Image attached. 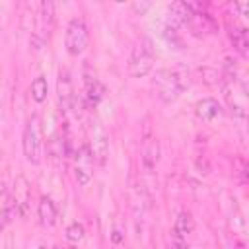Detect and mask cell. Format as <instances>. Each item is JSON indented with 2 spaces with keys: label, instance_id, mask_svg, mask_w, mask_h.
Masks as SVG:
<instances>
[{
  "label": "cell",
  "instance_id": "cell-4",
  "mask_svg": "<svg viewBox=\"0 0 249 249\" xmlns=\"http://www.w3.org/2000/svg\"><path fill=\"white\" fill-rule=\"evenodd\" d=\"M88 148L91 152V158L97 165H105L107 156H109V136L103 128V124L97 119H89L88 121Z\"/></svg>",
  "mask_w": 249,
  "mask_h": 249
},
{
  "label": "cell",
  "instance_id": "cell-3",
  "mask_svg": "<svg viewBox=\"0 0 249 249\" xmlns=\"http://www.w3.org/2000/svg\"><path fill=\"white\" fill-rule=\"evenodd\" d=\"M23 156L29 163H41L43 161V134H41V123L39 117H31L29 123L23 128Z\"/></svg>",
  "mask_w": 249,
  "mask_h": 249
},
{
  "label": "cell",
  "instance_id": "cell-1",
  "mask_svg": "<svg viewBox=\"0 0 249 249\" xmlns=\"http://www.w3.org/2000/svg\"><path fill=\"white\" fill-rule=\"evenodd\" d=\"M187 88V76L181 70L161 68L154 76V89L163 103H173Z\"/></svg>",
  "mask_w": 249,
  "mask_h": 249
},
{
  "label": "cell",
  "instance_id": "cell-2",
  "mask_svg": "<svg viewBox=\"0 0 249 249\" xmlns=\"http://www.w3.org/2000/svg\"><path fill=\"white\" fill-rule=\"evenodd\" d=\"M154 62H156L154 45L148 37H142L132 49V54L128 60V74L132 78H144L152 72Z\"/></svg>",
  "mask_w": 249,
  "mask_h": 249
},
{
  "label": "cell",
  "instance_id": "cell-20",
  "mask_svg": "<svg viewBox=\"0 0 249 249\" xmlns=\"http://www.w3.org/2000/svg\"><path fill=\"white\" fill-rule=\"evenodd\" d=\"M196 167H198V171L200 173H210V163H208V158L206 156H202V158H198L196 160Z\"/></svg>",
  "mask_w": 249,
  "mask_h": 249
},
{
  "label": "cell",
  "instance_id": "cell-23",
  "mask_svg": "<svg viewBox=\"0 0 249 249\" xmlns=\"http://www.w3.org/2000/svg\"><path fill=\"white\" fill-rule=\"evenodd\" d=\"M39 249H47V247H45V245H41V247H39Z\"/></svg>",
  "mask_w": 249,
  "mask_h": 249
},
{
  "label": "cell",
  "instance_id": "cell-22",
  "mask_svg": "<svg viewBox=\"0 0 249 249\" xmlns=\"http://www.w3.org/2000/svg\"><path fill=\"white\" fill-rule=\"evenodd\" d=\"M111 239H113L115 243H121V241H123V235H121V231H119V230H115V231L111 233Z\"/></svg>",
  "mask_w": 249,
  "mask_h": 249
},
{
  "label": "cell",
  "instance_id": "cell-13",
  "mask_svg": "<svg viewBox=\"0 0 249 249\" xmlns=\"http://www.w3.org/2000/svg\"><path fill=\"white\" fill-rule=\"evenodd\" d=\"M37 214H39V220H41L43 226H54L56 224V216H58L54 200L51 196H41L39 206H37Z\"/></svg>",
  "mask_w": 249,
  "mask_h": 249
},
{
  "label": "cell",
  "instance_id": "cell-17",
  "mask_svg": "<svg viewBox=\"0 0 249 249\" xmlns=\"http://www.w3.org/2000/svg\"><path fill=\"white\" fill-rule=\"evenodd\" d=\"M41 19H43L47 33H51V29L54 27V4L51 0L41 2Z\"/></svg>",
  "mask_w": 249,
  "mask_h": 249
},
{
  "label": "cell",
  "instance_id": "cell-5",
  "mask_svg": "<svg viewBox=\"0 0 249 249\" xmlns=\"http://www.w3.org/2000/svg\"><path fill=\"white\" fill-rule=\"evenodd\" d=\"M89 43V33H88V25L82 18H72L66 25V33H64V45L66 51L74 56L82 54L88 49Z\"/></svg>",
  "mask_w": 249,
  "mask_h": 249
},
{
  "label": "cell",
  "instance_id": "cell-14",
  "mask_svg": "<svg viewBox=\"0 0 249 249\" xmlns=\"http://www.w3.org/2000/svg\"><path fill=\"white\" fill-rule=\"evenodd\" d=\"M193 230H195V220H193L191 212H185V210L179 212V216L175 218V226H173L171 233H175V235L187 239V237L193 233Z\"/></svg>",
  "mask_w": 249,
  "mask_h": 249
},
{
  "label": "cell",
  "instance_id": "cell-16",
  "mask_svg": "<svg viewBox=\"0 0 249 249\" xmlns=\"http://www.w3.org/2000/svg\"><path fill=\"white\" fill-rule=\"evenodd\" d=\"M47 93H49V84H47V78L45 76H37L33 82H31V97L35 103H43L47 99Z\"/></svg>",
  "mask_w": 249,
  "mask_h": 249
},
{
  "label": "cell",
  "instance_id": "cell-12",
  "mask_svg": "<svg viewBox=\"0 0 249 249\" xmlns=\"http://www.w3.org/2000/svg\"><path fill=\"white\" fill-rule=\"evenodd\" d=\"M195 111H196L198 119H202V121H206V123H210V121H214V119H218V117L222 115V107H220V103H218L214 97H204V99H200V101L196 103Z\"/></svg>",
  "mask_w": 249,
  "mask_h": 249
},
{
  "label": "cell",
  "instance_id": "cell-15",
  "mask_svg": "<svg viewBox=\"0 0 249 249\" xmlns=\"http://www.w3.org/2000/svg\"><path fill=\"white\" fill-rule=\"evenodd\" d=\"M230 39H231L233 49L241 56H247L249 54V35H247V29L245 27H233L230 31Z\"/></svg>",
  "mask_w": 249,
  "mask_h": 249
},
{
  "label": "cell",
  "instance_id": "cell-25",
  "mask_svg": "<svg viewBox=\"0 0 249 249\" xmlns=\"http://www.w3.org/2000/svg\"><path fill=\"white\" fill-rule=\"evenodd\" d=\"M0 231H2V224H0Z\"/></svg>",
  "mask_w": 249,
  "mask_h": 249
},
{
  "label": "cell",
  "instance_id": "cell-6",
  "mask_svg": "<svg viewBox=\"0 0 249 249\" xmlns=\"http://www.w3.org/2000/svg\"><path fill=\"white\" fill-rule=\"evenodd\" d=\"M74 160H76V165H74V175H76V181L78 185H88L91 175H93V158H91V152L88 148V144H82L76 154H74Z\"/></svg>",
  "mask_w": 249,
  "mask_h": 249
},
{
  "label": "cell",
  "instance_id": "cell-19",
  "mask_svg": "<svg viewBox=\"0 0 249 249\" xmlns=\"http://www.w3.org/2000/svg\"><path fill=\"white\" fill-rule=\"evenodd\" d=\"M171 249H189V243L185 237H179L175 233H171Z\"/></svg>",
  "mask_w": 249,
  "mask_h": 249
},
{
  "label": "cell",
  "instance_id": "cell-18",
  "mask_svg": "<svg viewBox=\"0 0 249 249\" xmlns=\"http://www.w3.org/2000/svg\"><path fill=\"white\" fill-rule=\"evenodd\" d=\"M82 237H84V226L82 224L74 222V224H70L66 228V239L68 241H80Z\"/></svg>",
  "mask_w": 249,
  "mask_h": 249
},
{
  "label": "cell",
  "instance_id": "cell-10",
  "mask_svg": "<svg viewBox=\"0 0 249 249\" xmlns=\"http://www.w3.org/2000/svg\"><path fill=\"white\" fill-rule=\"evenodd\" d=\"M12 198H14V202L18 204L21 216H25V214H27V208H29L31 189H29V183H27V179H25L23 175L16 177V181H14V189H12Z\"/></svg>",
  "mask_w": 249,
  "mask_h": 249
},
{
  "label": "cell",
  "instance_id": "cell-21",
  "mask_svg": "<svg viewBox=\"0 0 249 249\" xmlns=\"http://www.w3.org/2000/svg\"><path fill=\"white\" fill-rule=\"evenodd\" d=\"M148 8H150V4H148V2H134V4H132V10H134V12H138L140 16H142Z\"/></svg>",
  "mask_w": 249,
  "mask_h": 249
},
{
  "label": "cell",
  "instance_id": "cell-9",
  "mask_svg": "<svg viewBox=\"0 0 249 249\" xmlns=\"http://www.w3.org/2000/svg\"><path fill=\"white\" fill-rule=\"evenodd\" d=\"M167 10H169L167 23H171L175 27H179V25H191L193 16H195L193 4H187V2H171Z\"/></svg>",
  "mask_w": 249,
  "mask_h": 249
},
{
  "label": "cell",
  "instance_id": "cell-24",
  "mask_svg": "<svg viewBox=\"0 0 249 249\" xmlns=\"http://www.w3.org/2000/svg\"><path fill=\"white\" fill-rule=\"evenodd\" d=\"M62 249H74V247H62Z\"/></svg>",
  "mask_w": 249,
  "mask_h": 249
},
{
  "label": "cell",
  "instance_id": "cell-11",
  "mask_svg": "<svg viewBox=\"0 0 249 249\" xmlns=\"http://www.w3.org/2000/svg\"><path fill=\"white\" fill-rule=\"evenodd\" d=\"M158 158H160V144L152 134H146L144 146H142V165L146 173H152L156 169Z\"/></svg>",
  "mask_w": 249,
  "mask_h": 249
},
{
  "label": "cell",
  "instance_id": "cell-7",
  "mask_svg": "<svg viewBox=\"0 0 249 249\" xmlns=\"http://www.w3.org/2000/svg\"><path fill=\"white\" fill-rule=\"evenodd\" d=\"M82 76H84V88H86V99H88V103L89 105H97L101 101V97H103V86L99 84L95 70L88 62L84 64Z\"/></svg>",
  "mask_w": 249,
  "mask_h": 249
},
{
  "label": "cell",
  "instance_id": "cell-8",
  "mask_svg": "<svg viewBox=\"0 0 249 249\" xmlns=\"http://www.w3.org/2000/svg\"><path fill=\"white\" fill-rule=\"evenodd\" d=\"M56 93H58V103H60L62 111H70L72 105L76 103V95H74V88H72L68 70H60L58 82H56Z\"/></svg>",
  "mask_w": 249,
  "mask_h": 249
}]
</instances>
